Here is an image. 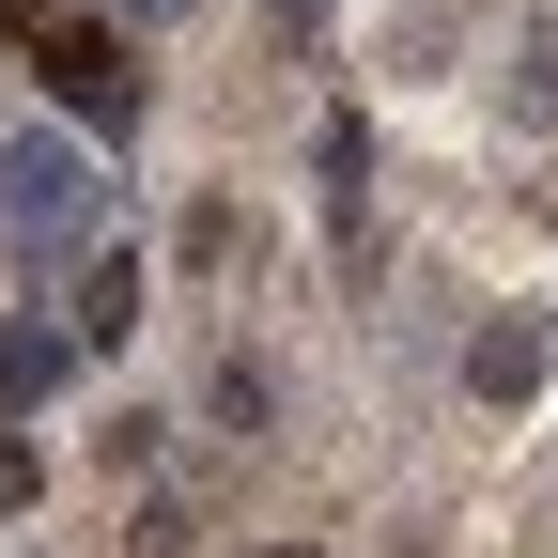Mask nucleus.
<instances>
[{
  "label": "nucleus",
  "instance_id": "nucleus-1",
  "mask_svg": "<svg viewBox=\"0 0 558 558\" xmlns=\"http://www.w3.org/2000/svg\"><path fill=\"white\" fill-rule=\"evenodd\" d=\"M109 218V186H94V140L78 124H16L0 140V233H16L32 264H78Z\"/></svg>",
  "mask_w": 558,
  "mask_h": 558
},
{
  "label": "nucleus",
  "instance_id": "nucleus-2",
  "mask_svg": "<svg viewBox=\"0 0 558 558\" xmlns=\"http://www.w3.org/2000/svg\"><path fill=\"white\" fill-rule=\"evenodd\" d=\"M32 62H47V94L78 109V124H140V62H124V32L62 16V32H32Z\"/></svg>",
  "mask_w": 558,
  "mask_h": 558
},
{
  "label": "nucleus",
  "instance_id": "nucleus-3",
  "mask_svg": "<svg viewBox=\"0 0 558 558\" xmlns=\"http://www.w3.org/2000/svg\"><path fill=\"white\" fill-rule=\"evenodd\" d=\"M543 373H558V341H543V311H497V326L465 341V388L497 403V418H512V403H543Z\"/></svg>",
  "mask_w": 558,
  "mask_h": 558
},
{
  "label": "nucleus",
  "instance_id": "nucleus-4",
  "mask_svg": "<svg viewBox=\"0 0 558 558\" xmlns=\"http://www.w3.org/2000/svg\"><path fill=\"white\" fill-rule=\"evenodd\" d=\"M140 326V264H78V341H124Z\"/></svg>",
  "mask_w": 558,
  "mask_h": 558
},
{
  "label": "nucleus",
  "instance_id": "nucleus-5",
  "mask_svg": "<svg viewBox=\"0 0 558 558\" xmlns=\"http://www.w3.org/2000/svg\"><path fill=\"white\" fill-rule=\"evenodd\" d=\"M62 388V341L47 326H0V403H47Z\"/></svg>",
  "mask_w": 558,
  "mask_h": 558
},
{
  "label": "nucleus",
  "instance_id": "nucleus-6",
  "mask_svg": "<svg viewBox=\"0 0 558 558\" xmlns=\"http://www.w3.org/2000/svg\"><path fill=\"white\" fill-rule=\"evenodd\" d=\"M373 62H388V78H450V16H388Z\"/></svg>",
  "mask_w": 558,
  "mask_h": 558
},
{
  "label": "nucleus",
  "instance_id": "nucleus-7",
  "mask_svg": "<svg viewBox=\"0 0 558 558\" xmlns=\"http://www.w3.org/2000/svg\"><path fill=\"white\" fill-rule=\"evenodd\" d=\"M512 124H558V47H543V32L512 47Z\"/></svg>",
  "mask_w": 558,
  "mask_h": 558
},
{
  "label": "nucleus",
  "instance_id": "nucleus-8",
  "mask_svg": "<svg viewBox=\"0 0 558 558\" xmlns=\"http://www.w3.org/2000/svg\"><path fill=\"white\" fill-rule=\"evenodd\" d=\"M0 512H32V450L16 435H0Z\"/></svg>",
  "mask_w": 558,
  "mask_h": 558
},
{
  "label": "nucleus",
  "instance_id": "nucleus-9",
  "mask_svg": "<svg viewBox=\"0 0 558 558\" xmlns=\"http://www.w3.org/2000/svg\"><path fill=\"white\" fill-rule=\"evenodd\" d=\"M279 32H295V47H311V32H326V0H279Z\"/></svg>",
  "mask_w": 558,
  "mask_h": 558
},
{
  "label": "nucleus",
  "instance_id": "nucleus-10",
  "mask_svg": "<svg viewBox=\"0 0 558 558\" xmlns=\"http://www.w3.org/2000/svg\"><path fill=\"white\" fill-rule=\"evenodd\" d=\"M124 16H156V32H171V16H202V0H124Z\"/></svg>",
  "mask_w": 558,
  "mask_h": 558
},
{
  "label": "nucleus",
  "instance_id": "nucleus-11",
  "mask_svg": "<svg viewBox=\"0 0 558 558\" xmlns=\"http://www.w3.org/2000/svg\"><path fill=\"white\" fill-rule=\"evenodd\" d=\"M248 558H311V543H248Z\"/></svg>",
  "mask_w": 558,
  "mask_h": 558
}]
</instances>
